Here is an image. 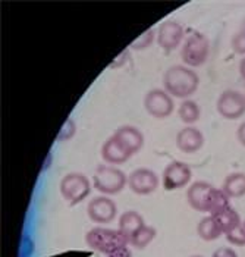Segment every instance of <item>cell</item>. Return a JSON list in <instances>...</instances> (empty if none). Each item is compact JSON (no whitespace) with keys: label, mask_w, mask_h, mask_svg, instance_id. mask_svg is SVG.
I'll use <instances>...</instances> for the list:
<instances>
[{"label":"cell","mask_w":245,"mask_h":257,"mask_svg":"<svg viewBox=\"0 0 245 257\" xmlns=\"http://www.w3.org/2000/svg\"><path fill=\"white\" fill-rule=\"evenodd\" d=\"M113 136L122 143L123 147H125L131 155H135V153H138V152L143 149V133H141L138 128L132 126V125H122V126H119V128L113 133Z\"/></svg>","instance_id":"9a60e30c"},{"label":"cell","mask_w":245,"mask_h":257,"mask_svg":"<svg viewBox=\"0 0 245 257\" xmlns=\"http://www.w3.org/2000/svg\"><path fill=\"white\" fill-rule=\"evenodd\" d=\"M230 46L236 55L245 56V33H242V31L236 33L230 40Z\"/></svg>","instance_id":"d4e9b609"},{"label":"cell","mask_w":245,"mask_h":257,"mask_svg":"<svg viewBox=\"0 0 245 257\" xmlns=\"http://www.w3.org/2000/svg\"><path fill=\"white\" fill-rule=\"evenodd\" d=\"M175 103L164 88H153L144 97V109L153 118L163 119L172 115Z\"/></svg>","instance_id":"8992f818"},{"label":"cell","mask_w":245,"mask_h":257,"mask_svg":"<svg viewBox=\"0 0 245 257\" xmlns=\"http://www.w3.org/2000/svg\"><path fill=\"white\" fill-rule=\"evenodd\" d=\"M132 155L122 146V143L116 139L115 136L109 137L103 143L102 146V158L107 165H122L126 160H129Z\"/></svg>","instance_id":"5bb4252c"},{"label":"cell","mask_w":245,"mask_h":257,"mask_svg":"<svg viewBox=\"0 0 245 257\" xmlns=\"http://www.w3.org/2000/svg\"><path fill=\"white\" fill-rule=\"evenodd\" d=\"M145 225L144 222V218L135 210H126L123 212L119 218V222H118V229L122 232L123 235L126 237V239L129 241L132 235Z\"/></svg>","instance_id":"2e32d148"},{"label":"cell","mask_w":245,"mask_h":257,"mask_svg":"<svg viewBox=\"0 0 245 257\" xmlns=\"http://www.w3.org/2000/svg\"><path fill=\"white\" fill-rule=\"evenodd\" d=\"M156 39V31L153 28H148L147 31H144L143 34H140V37L137 40H134L129 46L134 49V50H143L147 49L153 44V41Z\"/></svg>","instance_id":"7402d4cb"},{"label":"cell","mask_w":245,"mask_h":257,"mask_svg":"<svg viewBox=\"0 0 245 257\" xmlns=\"http://www.w3.org/2000/svg\"><path fill=\"white\" fill-rule=\"evenodd\" d=\"M184 27L178 21L167 20L160 24L157 30V44L164 52H173L184 40Z\"/></svg>","instance_id":"8fae6325"},{"label":"cell","mask_w":245,"mask_h":257,"mask_svg":"<svg viewBox=\"0 0 245 257\" xmlns=\"http://www.w3.org/2000/svg\"><path fill=\"white\" fill-rule=\"evenodd\" d=\"M211 257H238L236 251L230 247H219L217 250L213 251Z\"/></svg>","instance_id":"484cf974"},{"label":"cell","mask_w":245,"mask_h":257,"mask_svg":"<svg viewBox=\"0 0 245 257\" xmlns=\"http://www.w3.org/2000/svg\"><path fill=\"white\" fill-rule=\"evenodd\" d=\"M75 131H77V126H75V122L72 119H68L63 126H62L61 133L58 134V141H68L69 139H72L75 136Z\"/></svg>","instance_id":"cb8c5ba5"},{"label":"cell","mask_w":245,"mask_h":257,"mask_svg":"<svg viewBox=\"0 0 245 257\" xmlns=\"http://www.w3.org/2000/svg\"><path fill=\"white\" fill-rule=\"evenodd\" d=\"M214 191L216 187H213L211 184L205 181H195L186 190V201L194 210L201 213H210Z\"/></svg>","instance_id":"52a82bcc"},{"label":"cell","mask_w":245,"mask_h":257,"mask_svg":"<svg viewBox=\"0 0 245 257\" xmlns=\"http://www.w3.org/2000/svg\"><path fill=\"white\" fill-rule=\"evenodd\" d=\"M178 115H179V118H181V120L184 123H186L188 126H192L200 119V116H201V109H200V106H198L197 101L186 99L179 104Z\"/></svg>","instance_id":"d6986e66"},{"label":"cell","mask_w":245,"mask_h":257,"mask_svg":"<svg viewBox=\"0 0 245 257\" xmlns=\"http://www.w3.org/2000/svg\"><path fill=\"white\" fill-rule=\"evenodd\" d=\"M222 190L229 196V198H239L245 196V174L235 172L227 175L223 181Z\"/></svg>","instance_id":"ac0fdd59"},{"label":"cell","mask_w":245,"mask_h":257,"mask_svg":"<svg viewBox=\"0 0 245 257\" xmlns=\"http://www.w3.org/2000/svg\"><path fill=\"white\" fill-rule=\"evenodd\" d=\"M217 112L222 118L227 120L244 116L245 113V94L235 90H226L217 99Z\"/></svg>","instance_id":"30bf717a"},{"label":"cell","mask_w":245,"mask_h":257,"mask_svg":"<svg viewBox=\"0 0 245 257\" xmlns=\"http://www.w3.org/2000/svg\"><path fill=\"white\" fill-rule=\"evenodd\" d=\"M239 75L245 81V58H242L239 62Z\"/></svg>","instance_id":"f1b7e54d"},{"label":"cell","mask_w":245,"mask_h":257,"mask_svg":"<svg viewBox=\"0 0 245 257\" xmlns=\"http://www.w3.org/2000/svg\"><path fill=\"white\" fill-rule=\"evenodd\" d=\"M210 55V43L201 33H192L185 39L181 47V58L185 66L198 68L203 66Z\"/></svg>","instance_id":"277c9868"},{"label":"cell","mask_w":245,"mask_h":257,"mask_svg":"<svg viewBox=\"0 0 245 257\" xmlns=\"http://www.w3.org/2000/svg\"><path fill=\"white\" fill-rule=\"evenodd\" d=\"M197 234H198V237L201 238V239H204V241H214V239H217L222 235V231L217 226L214 218L211 215H208V216H205V218H203L198 222Z\"/></svg>","instance_id":"ffe728a7"},{"label":"cell","mask_w":245,"mask_h":257,"mask_svg":"<svg viewBox=\"0 0 245 257\" xmlns=\"http://www.w3.org/2000/svg\"><path fill=\"white\" fill-rule=\"evenodd\" d=\"M211 216L214 218L217 226H219L220 231H222V234L229 232L230 229H233V228H236V226H239V225L242 223L239 213H238L235 209H232L230 206L223 209L222 212L216 213V215H211Z\"/></svg>","instance_id":"e0dca14e"},{"label":"cell","mask_w":245,"mask_h":257,"mask_svg":"<svg viewBox=\"0 0 245 257\" xmlns=\"http://www.w3.org/2000/svg\"><path fill=\"white\" fill-rule=\"evenodd\" d=\"M204 146V136L195 126H185L176 134V147L184 153H195Z\"/></svg>","instance_id":"4fadbf2b"},{"label":"cell","mask_w":245,"mask_h":257,"mask_svg":"<svg viewBox=\"0 0 245 257\" xmlns=\"http://www.w3.org/2000/svg\"><path fill=\"white\" fill-rule=\"evenodd\" d=\"M236 139L238 141L245 147V122H242L239 126H238V131H236Z\"/></svg>","instance_id":"83f0119b"},{"label":"cell","mask_w":245,"mask_h":257,"mask_svg":"<svg viewBox=\"0 0 245 257\" xmlns=\"http://www.w3.org/2000/svg\"><path fill=\"white\" fill-rule=\"evenodd\" d=\"M87 215L96 223H110L118 215L116 203L107 196L91 198L87 206Z\"/></svg>","instance_id":"7c38bea8"},{"label":"cell","mask_w":245,"mask_h":257,"mask_svg":"<svg viewBox=\"0 0 245 257\" xmlns=\"http://www.w3.org/2000/svg\"><path fill=\"white\" fill-rule=\"evenodd\" d=\"M242 223H244V226H245V220H244V222H242Z\"/></svg>","instance_id":"1f68e13d"},{"label":"cell","mask_w":245,"mask_h":257,"mask_svg":"<svg viewBox=\"0 0 245 257\" xmlns=\"http://www.w3.org/2000/svg\"><path fill=\"white\" fill-rule=\"evenodd\" d=\"M226 239L229 244L232 245H238V247H244L245 245V226L244 223H241L239 226L230 229L229 232H226Z\"/></svg>","instance_id":"603a6c76"},{"label":"cell","mask_w":245,"mask_h":257,"mask_svg":"<svg viewBox=\"0 0 245 257\" xmlns=\"http://www.w3.org/2000/svg\"><path fill=\"white\" fill-rule=\"evenodd\" d=\"M85 242L94 251L102 254H112L123 247H128L129 241L119 229H110L96 226L85 234Z\"/></svg>","instance_id":"7a4b0ae2"},{"label":"cell","mask_w":245,"mask_h":257,"mask_svg":"<svg viewBox=\"0 0 245 257\" xmlns=\"http://www.w3.org/2000/svg\"><path fill=\"white\" fill-rule=\"evenodd\" d=\"M156 234H157L156 228L148 226V225H144L143 228H140V229L132 235V238L129 239V244H131L134 248H138V250L145 248V247L156 238Z\"/></svg>","instance_id":"44dd1931"},{"label":"cell","mask_w":245,"mask_h":257,"mask_svg":"<svg viewBox=\"0 0 245 257\" xmlns=\"http://www.w3.org/2000/svg\"><path fill=\"white\" fill-rule=\"evenodd\" d=\"M91 182L85 175L74 172L65 175L61 181V194L71 206H77L90 196Z\"/></svg>","instance_id":"5b68a950"},{"label":"cell","mask_w":245,"mask_h":257,"mask_svg":"<svg viewBox=\"0 0 245 257\" xmlns=\"http://www.w3.org/2000/svg\"><path fill=\"white\" fill-rule=\"evenodd\" d=\"M241 31H242V33H245V20H244V22H242V27H241Z\"/></svg>","instance_id":"f546056e"},{"label":"cell","mask_w":245,"mask_h":257,"mask_svg":"<svg viewBox=\"0 0 245 257\" xmlns=\"http://www.w3.org/2000/svg\"><path fill=\"white\" fill-rule=\"evenodd\" d=\"M191 257H203V256H198V254H197V256H191Z\"/></svg>","instance_id":"4dcf8cb0"},{"label":"cell","mask_w":245,"mask_h":257,"mask_svg":"<svg viewBox=\"0 0 245 257\" xmlns=\"http://www.w3.org/2000/svg\"><path fill=\"white\" fill-rule=\"evenodd\" d=\"M109 257H132V253H131V250H129L128 247H123L121 250H118V251L109 254Z\"/></svg>","instance_id":"4316f807"},{"label":"cell","mask_w":245,"mask_h":257,"mask_svg":"<svg viewBox=\"0 0 245 257\" xmlns=\"http://www.w3.org/2000/svg\"><path fill=\"white\" fill-rule=\"evenodd\" d=\"M160 179L157 174L148 168H138L128 175V187L138 196H147L159 188Z\"/></svg>","instance_id":"9c48e42d"},{"label":"cell","mask_w":245,"mask_h":257,"mask_svg":"<svg viewBox=\"0 0 245 257\" xmlns=\"http://www.w3.org/2000/svg\"><path fill=\"white\" fill-rule=\"evenodd\" d=\"M191 177H192V171L186 163L173 160L164 168L162 184L166 191H175L186 187L191 181Z\"/></svg>","instance_id":"ba28073f"},{"label":"cell","mask_w":245,"mask_h":257,"mask_svg":"<svg viewBox=\"0 0 245 257\" xmlns=\"http://www.w3.org/2000/svg\"><path fill=\"white\" fill-rule=\"evenodd\" d=\"M128 185V177L125 172L112 165L97 166L93 175V187L104 196H113L121 193Z\"/></svg>","instance_id":"3957f363"},{"label":"cell","mask_w":245,"mask_h":257,"mask_svg":"<svg viewBox=\"0 0 245 257\" xmlns=\"http://www.w3.org/2000/svg\"><path fill=\"white\" fill-rule=\"evenodd\" d=\"M198 85V74L185 65H173L163 74V88L172 97L186 100L197 91Z\"/></svg>","instance_id":"6da1fadb"}]
</instances>
